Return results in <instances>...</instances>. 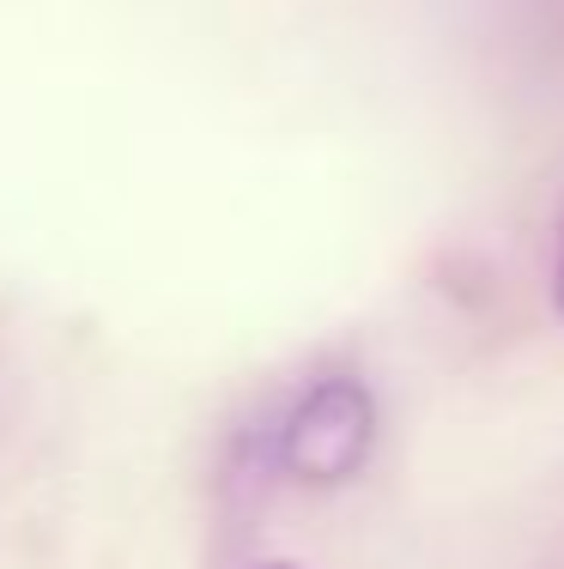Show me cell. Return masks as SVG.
Here are the masks:
<instances>
[{"label":"cell","instance_id":"6da1fadb","mask_svg":"<svg viewBox=\"0 0 564 569\" xmlns=\"http://www.w3.org/2000/svg\"><path fill=\"white\" fill-rule=\"evenodd\" d=\"M370 437H376L370 395L358 382H346V376H334V382H316L291 406L286 430H279V460L304 485H340L365 467Z\"/></svg>","mask_w":564,"mask_h":569},{"label":"cell","instance_id":"7a4b0ae2","mask_svg":"<svg viewBox=\"0 0 564 569\" xmlns=\"http://www.w3.org/2000/svg\"><path fill=\"white\" fill-rule=\"evenodd\" d=\"M553 291H558V309H564V249H558V273H553Z\"/></svg>","mask_w":564,"mask_h":569}]
</instances>
